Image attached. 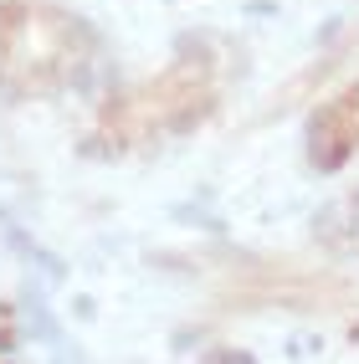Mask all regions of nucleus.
I'll use <instances>...</instances> for the list:
<instances>
[{
    "mask_svg": "<svg viewBox=\"0 0 359 364\" xmlns=\"http://www.w3.org/2000/svg\"><path fill=\"white\" fill-rule=\"evenodd\" d=\"M318 149H323L328 164L359 149V82L344 87L339 98L323 108V118H318Z\"/></svg>",
    "mask_w": 359,
    "mask_h": 364,
    "instance_id": "obj_1",
    "label": "nucleus"
}]
</instances>
